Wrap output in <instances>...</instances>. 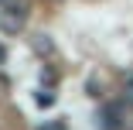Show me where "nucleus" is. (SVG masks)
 Returning <instances> with one entry per match:
<instances>
[{"label":"nucleus","instance_id":"2","mask_svg":"<svg viewBox=\"0 0 133 130\" xmlns=\"http://www.w3.org/2000/svg\"><path fill=\"white\" fill-rule=\"evenodd\" d=\"M38 130H68V123H65V120H48V123H41Z\"/></svg>","mask_w":133,"mask_h":130},{"label":"nucleus","instance_id":"4","mask_svg":"<svg viewBox=\"0 0 133 130\" xmlns=\"http://www.w3.org/2000/svg\"><path fill=\"white\" fill-rule=\"evenodd\" d=\"M38 103L41 106H51V89H38Z\"/></svg>","mask_w":133,"mask_h":130},{"label":"nucleus","instance_id":"1","mask_svg":"<svg viewBox=\"0 0 133 130\" xmlns=\"http://www.w3.org/2000/svg\"><path fill=\"white\" fill-rule=\"evenodd\" d=\"M31 45H34L38 55H51V48H55V45L48 41V34H34V38H31Z\"/></svg>","mask_w":133,"mask_h":130},{"label":"nucleus","instance_id":"3","mask_svg":"<svg viewBox=\"0 0 133 130\" xmlns=\"http://www.w3.org/2000/svg\"><path fill=\"white\" fill-rule=\"evenodd\" d=\"M123 99L133 103V75H126V82H123Z\"/></svg>","mask_w":133,"mask_h":130},{"label":"nucleus","instance_id":"5","mask_svg":"<svg viewBox=\"0 0 133 130\" xmlns=\"http://www.w3.org/2000/svg\"><path fill=\"white\" fill-rule=\"evenodd\" d=\"M4 62H7V45L0 41V65H4Z\"/></svg>","mask_w":133,"mask_h":130}]
</instances>
